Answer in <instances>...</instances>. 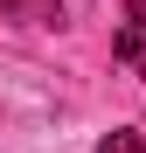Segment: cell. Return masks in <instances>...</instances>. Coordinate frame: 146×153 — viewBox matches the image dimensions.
Returning a JSON list of instances; mask_svg holds the SVG:
<instances>
[{"label":"cell","instance_id":"1","mask_svg":"<svg viewBox=\"0 0 146 153\" xmlns=\"http://www.w3.org/2000/svg\"><path fill=\"white\" fill-rule=\"evenodd\" d=\"M139 49H146V0H125V28H118L111 56H118V63H139V70H146V56H139Z\"/></svg>","mask_w":146,"mask_h":153},{"label":"cell","instance_id":"2","mask_svg":"<svg viewBox=\"0 0 146 153\" xmlns=\"http://www.w3.org/2000/svg\"><path fill=\"white\" fill-rule=\"evenodd\" d=\"M97 153H146V139H139V132H111Z\"/></svg>","mask_w":146,"mask_h":153}]
</instances>
